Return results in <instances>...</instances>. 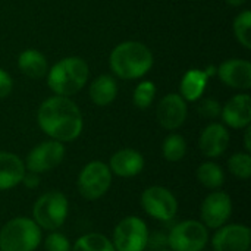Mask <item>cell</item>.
<instances>
[{"instance_id":"obj_22","label":"cell","mask_w":251,"mask_h":251,"mask_svg":"<svg viewBox=\"0 0 251 251\" xmlns=\"http://www.w3.org/2000/svg\"><path fill=\"white\" fill-rule=\"evenodd\" d=\"M196 178L201 187H204L210 191L221 190L222 185L225 184V172L213 160L203 162L196 171Z\"/></svg>"},{"instance_id":"obj_32","label":"cell","mask_w":251,"mask_h":251,"mask_svg":"<svg viewBox=\"0 0 251 251\" xmlns=\"http://www.w3.org/2000/svg\"><path fill=\"white\" fill-rule=\"evenodd\" d=\"M246 129V134H244V147H246V151L250 153L251 151V143H250V137H251V128L247 126L244 128Z\"/></svg>"},{"instance_id":"obj_23","label":"cell","mask_w":251,"mask_h":251,"mask_svg":"<svg viewBox=\"0 0 251 251\" xmlns=\"http://www.w3.org/2000/svg\"><path fill=\"white\" fill-rule=\"evenodd\" d=\"M71 251H116L112 240L107 238L104 234L99 232H88L81 235L74 244Z\"/></svg>"},{"instance_id":"obj_6","label":"cell","mask_w":251,"mask_h":251,"mask_svg":"<svg viewBox=\"0 0 251 251\" xmlns=\"http://www.w3.org/2000/svg\"><path fill=\"white\" fill-rule=\"evenodd\" d=\"M113 175L109 165L101 160L88 162L79 172L76 179V188L82 199L96 201L107 194L112 187Z\"/></svg>"},{"instance_id":"obj_27","label":"cell","mask_w":251,"mask_h":251,"mask_svg":"<svg viewBox=\"0 0 251 251\" xmlns=\"http://www.w3.org/2000/svg\"><path fill=\"white\" fill-rule=\"evenodd\" d=\"M154 96H156V85L151 81H143L135 87L132 100L138 109L144 110L151 106V103L154 101Z\"/></svg>"},{"instance_id":"obj_9","label":"cell","mask_w":251,"mask_h":251,"mask_svg":"<svg viewBox=\"0 0 251 251\" xmlns=\"http://www.w3.org/2000/svg\"><path fill=\"white\" fill-rule=\"evenodd\" d=\"M143 212L154 221L169 222L178 213V200L175 194L162 185H151L140 196Z\"/></svg>"},{"instance_id":"obj_16","label":"cell","mask_w":251,"mask_h":251,"mask_svg":"<svg viewBox=\"0 0 251 251\" xmlns=\"http://www.w3.org/2000/svg\"><path fill=\"white\" fill-rule=\"evenodd\" d=\"M225 125L234 129H244L251 124V99L249 94L234 96L225 103L221 112Z\"/></svg>"},{"instance_id":"obj_8","label":"cell","mask_w":251,"mask_h":251,"mask_svg":"<svg viewBox=\"0 0 251 251\" xmlns=\"http://www.w3.org/2000/svg\"><path fill=\"white\" fill-rule=\"evenodd\" d=\"M209 229L196 219H187L176 224L166 238L172 251H203L209 244Z\"/></svg>"},{"instance_id":"obj_7","label":"cell","mask_w":251,"mask_h":251,"mask_svg":"<svg viewBox=\"0 0 251 251\" xmlns=\"http://www.w3.org/2000/svg\"><path fill=\"white\" fill-rule=\"evenodd\" d=\"M112 244L116 251H146L150 244V232L146 221L138 216L121 219L113 229Z\"/></svg>"},{"instance_id":"obj_18","label":"cell","mask_w":251,"mask_h":251,"mask_svg":"<svg viewBox=\"0 0 251 251\" xmlns=\"http://www.w3.org/2000/svg\"><path fill=\"white\" fill-rule=\"evenodd\" d=\"M25 172V163L19 156L9 151H0V191H7L21 185Z\"/></svg>"},{"instance_id":"obj_24","label":"cell","mask_w":251,"mask_h":251,"mask_svg":"<svg viewBox=\"0 0 251 251\" xmlns=\"http://www.w3.org/2000/svg\"><path fill=\"white\" fill-rule=\"evenodd\" d=\"M162 154L171 163L181 162L187 154V141L179 134H169L162 144Z\"/></svg>"},{"instance_id":"obj_19","label":"cell","mask_w":251,"mask_h":251,"mask_svg":"<svg viewBox=\"0 0 251 251\" xmlns=\"http://www.w3.org/2000/svg\"><path fill=\"white\" fill-rule=\"evenodd\" d=\"M207 74L201 69H190L185 72L181 81V97L185 101H197L201 99L206 85H207Z\"/></svg>"},{"instance_id":"obj_1","label":"cell","mask_w":251,"mask_h":251,"mask_svg":"<svg viewBox=\"0 0 251 251\" xmlns=\"http://www.w3.org/2000/svg\"><path fill=\"white\" fill-rule=\"evenodd\" d=\"M37 122L46 135L60 143L76 140L84 126L79 107L69 97L62 96L43 101L37 113Z\"/></svg>"},{"instance_id":"obj_20","label":"cell","mask_w":251,"mask_h":251,"mask_svg":"<svg viewBox=\"0 0 251 251\" xmlns=\"http://www.w3.org/2000/svg\"><path fill=\"white\" fill-rule=\"evenodd\" d=\"M118 94V84L113 76L110 75H100L97 76L90 85V97L94 104L97 106H107L110 104Z\"/></svg>"},{"instance_id":"obj_14","label":"cell","mask_w":251,"mask_h":251,"mask_svg":"<svg viewBox=\"0 0 251 251\" xmlns=\"http://www.w3.org/2000/svg\"><path fill=\"white\" fill-rule=\"evenodd\" d=\"M229 132H228V128L222 124H210L207 125L201 134H200V138H199V147H200V151L209 157V159H216V157H221L226 150H228V146H229Z\"/></svg>"},{"instance_id":"obj_4","label":"cell","mask_w":251,"mask_h":251,"mask_svg":"<svg viewBox=\"0 0 251 251\" xmlns=\"http://www.w3.org/2000/svg\"><path fill=\"white\" fill-rule=\"evenodd\" d=\"M43 243V231L32 218L16 216L0 229V251H35Z\"/></svg>"},{"instance_id":"obj_10","label":"cell","mask_w":251,"mask_h":251,"mask_svg":"<svg viewBox=\"0 0 251 251\" xmlns=\"http://www.w3.org/2000/svg\"><path fill=\"white\" fill-rule=\"evenodd\" d=\"M234 204L228 193L215 190L207 194L200 206V222L207 229H218L229 222Z\"/></svg>"},{"instance_id":"obj_26","label":"cell","mask_w":251,"mask_h":251,"mask_svg":"<svg viewBox=\"0 0 251 251\" xmlns=\"http://www.w3.org/2000/svg\"><path fill=\"white\" fill-rule=\"evenodd\" d=\"M234 34L240 44L246 49H251V12H241L234 21Z\"/></svg>"},{"instance_id":"obj_12","label":"cell","mask_w":251,"mask_h":251,"mask_svg":"<svg viewBox=\"0 0 251 251\" xmlns=\"http://www.w3.org/2000/svg\"><path fill=\"white\" fill-rule=\"evenodd\" d=\"M209 241L213 251H250L251 229L244 224H225Z\"/></svg>"},{"instance_id":"obj_15","label":"cell","mask_w":251,"mask_h":251,"mask_svg":"<svg viewBox=\"0 0 251 251\" xmlns=\"http://www.w3.org/2000/svg\"><path fill=\"white\" fill-rule=\"evenodd\" d=\"M144 165L146 160L138 150L121 149L110 157L109 169L112 175H116L119 178H134L143 172Z\"/></svg>"},{"instance_id":"obj_2","label":"cell","mask_w":251,"mask_h":251,"mask_svg":"<svg viewBox=\"0 0 251 251\" xmlns=\"http://www.w3.org/2000/svg\"><path fill=\"white\" fill-rule=\"evenodd\" d=\"M113 74L122 79H135L144 76L153 66L150 49L140 41H124L118 44L109 59Z\"/></svg>"},{"instance_id":"obj_21","label":"cell","mask_w":251,"mask_h":251,"mask_svg":"<svg viewBox=\"0 0 251 251\" xmlns=\"http://www.w3.org/2000/svg\"><path fill=\"white\" fill-rule=\"evenodd\" d=\"M18 66L24 75L32 79H38L47 74V60L43 53L37 50H25L19 54Z\"/></svg>"},{"instance_id":"obj_35","label":"cell","mask_w":251,"mask_h":251,"mask_svg":"<svg viewBox=\"0 0 251 251\" xmlns=\"http://www.w3.org/2000/svg\"><path fill=\"white\" fill-rule=\"evenodd\" d=\"M203 251H204V250H203Z\"/></svg>"},{"instance_id":"obj_31","label":"cell","mask_w":251,"mask_h":251,"mask_svg":"<svg viewBox=\"0 0 251 251\" xmlns=\"http://www.w3.org/2000/svg\"><path fill=\"white\" fill-rule=\"evenodd\" d=\"M21 184H22L25 188H28V190H35V188H38V185H40V175L26 171L25 175H24V178H22V181H21Z\"/></svg>"},{"instance_id":"obj_17","label":"cell","mask_w":251,"mask_h":251,"mask_svg":"<svg viewBox=\"0 0 251 251\" xmlns=\"http://www.w3.org/2000/svg\"><path fill=\"white\" fill-rule=\"evenodd\" d=\"M221 81L237 90H249L251 87V63L243 59H231L218 68Z\"/></svg>"},{"instance_id":"obj_30","label":"cell","mask_w":251,"mask_h":251,"mask_svg":"<svg viewBox=\"0 0 251 251\" xmlns=\"http://www.w3.org/2000/svg\"><path fill=\"white\" fill-rule=\"evenodd\" d=\"M12 88H13V81H12L10 75L0 68V99L7 97L10 94Z\"/></svg>"},{"instance_id":"obj_3","label":"cell","mask_w":251,"mask_h":251,"mask_svg":"<svg viewBox=\"0 0 251 251\" xmlns=\"http://www.w3.org/2000/svg\"><path fill=\"white\" fill-rule=\"evenodd\" d=\"M88 65L84 59L71 56L59 60L47 74V84L56 96L71 97L85 85Z\"/></svg>"},{"instance_id":"obj_29","label":"cell","mask_w":251,"mask_h":251,"mask_svg":"<svg viewBox=\"0 0 251 251\" xmlns=\"http://www.w3.org/2000/svg\"><path fill=\"white\" fill-rule=\"evenodd\" d=\"M197 110L200 113V116L206 118V119H216L221 116L222 112V106L218 100L215 99H204L199 103Z\"/></svg>"},{"instance_id":"obj_28","label":"cell","mask_w":251,"mask_h":251,"mask_svg":"<svg viewBox=\"0 0 251 251\" xmlns=\"http://www.w3.org/2000/svg\"><path fill=\"white\" fill-rule=\"evenodd\" d=\"M44 251H71L72 250V244L69 241V238L59 232V231H51L49 232V235L44 238L43 241Z\"/></svg>"},{"instance_id":"obj_34","label":"cell","mask_w":251,"mask_h":251,"mask_svg":"<svg viewBox=\"0 0 251 251\" xmlns=\"http://www.w3.org/2000/svg\"><path fill=\"white\" fill-rule=\"evenodd\" d=\"M159 251H172V250H169V249H163V250H159Z\"/></svg>"},{"instance_id":"obj_25","label":"cell","mask_w":251,"mask_h":251,"mask_svg":"<svg viewBox=\"0 0 251 251\" xmlns=\"http://www.w3.org/2000/svg\"><path fill=\"white\" fill-rule=\"evenodd\" d=\"M228 171L232 176L241 181H247L251 176V156L250 153H235L228 159Z\"/></svg>"},{"instance_id":"obj_33","label":"cell","mask_w":251,"mask_h":251,"mask_svg":"<svg viewBox=\"0 0 251 251\" xmlns=\"http://www.w3.org/2000/svg\"><path fill=\"white\" fill-rule=\"evenodd\" d=\"M228 4H231V6H241V4H244L247 0H225Z\"/></svg>"},{"instance_id":"obj_13","label":"cell","mask_w":251,"mask_h":251,"mask_svg":"<svg viewBox=\"0 0 251 251\" xmlns=\"http://www.w3.org/2000/svg\"><path fill=\"white\" fill-rule=\"evenodd\" d=\"M187 113H188V110H187L185 100L179 94L172 93V94L165 96L159 101L157 110H156V118L162 128H165L168 131H174L184 125V122L187 119Z\"/></svg>"},{"instance_id":"obj_5","label":"cell","mask_w":251,"mask_h":251,"mask_svg":"<svg viewBox=\"0 0 251 251\" xmlns=\"http://www.w3.org/2000/svg\"><path fill=\"white\" fill-rule=\"evenodd\" d=\"M69 215L68 197L57 190L41 194L32 206V221L41 228V231L60 229Z\"/></svg>"},{"instance_id":"obj_11","label":"cell","mask_w":251,"mask_h":251,"mask_svg":"<svg viewBox=\"0 0 251 251\" xmlns=\"http://www.w3.org/2000/svg\"><path fill=\"white\" fill-rule=\"evenodd\" d=\"M66 150L63 143L56 140H49L37 144L25 159V169L34 174H46L57 168L65 159Z\"/></svg>"}]
</instances>
